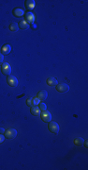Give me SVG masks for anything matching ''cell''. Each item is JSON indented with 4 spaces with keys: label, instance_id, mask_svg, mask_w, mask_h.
I'll use <instances>...</instances> for the list:
<instances>
[{
    "label": "cell",
    "instance_id": "obj_1",
    "mask_svg": "<svg viewBox=\"0 0 88 170\" xmlns=\"http://www.w3.org/2000/svg\"><path fill=\"white\" fill-rule=\"evenodd\" d=\"M1 72L2 74H4L5 76H9L11 73V66L10 64L8 62H5L1 65Z\"/></svg>",
    "mask_w": 88,
    "mask_h": 170
},
{
    "label": "cell",
    "instance_id": "obj_2",
    "mask_svg": "<svg viewBox=\"0 0 88 170\" xmlns=\"http://www.w3.org/2000/svg\"><path fill=\"white\" fill-rule=\"evenodd\" d=\"M48 129H49V130L52 133L56 134L59 132V125L56 122H54V121L52 122V121H50L49 122V126H48Z\"/></svg>",
    "mask_w": 88,
    "mask_h": 170
},
{
    "label": "cell",
    "instance_id": "obj_3",
    "mask_svg": "<svg viewBox=\"0 0 88 170\" xmlns=\"http://www.w3.org/2000/svg\"><path fill=\"white\" fill-rule=\"evenodd\" d=\"M16 135H17V130L14 129H9L7 130H5V133H4L5 138L13 139L16 137Z\"/></svg>",
    "mask_w": 88,
    "mask_h": 170
},
{
    "label": "cell",
    "instance_id": "obj_4",
    "mask_svg": "<svg viewBox=\"0 0 88 170\" xmlns=\"http://www.w3.org/2000/svg\"><path fill=\"white\" fill-rule=\"evenodd\" d=\"M40 117L44 122H50L52 120V114L47 110L46 111H42V113H40Z\"/></svg>",
    "mask_w": 88,
    "mask_h": 170
},
{
    "label": "cell",
    "instance_id": "obj_5",
    "mask_svg": "<svg viewBox=\"0 0 88 170\" xmlns=\"http://www.w3.org/2000/svg\"><path fill=\"white\" fill-rule=\"evenodd\" d=\"M7 82L10 87H16L18 85V79H16L14 76H8Z\"/></svg>",
    "mask_w": 88,
    "mask_h": 170
},
{
    "label": "cell",
    "instance_id": "obj_6",
    "mask_svg": "<svg viewBox=\"0 0 88 170\" xmlns=\"http://www.w3.org/2000/svg\"><path fill=\"white\" fill-rule=\"evenodd\" d=\"M56 90L60 93H66L69 90V86L68 84L66 83H60V84H57L56 85Z\"/></svg>",
    "mask_w": 88,
    "mask_h": 170
},
{
    "label": "cell",
    "instance_id": "obj_7",
    "mask_svg": "<svg viewBox=\"0 0 88 170\" xmlns=\"http://www.w3.org/2000/svg\"><path fill=\"white\" fill-rule=\"evenodd\" d=\"M30 113H32V115H34V116L40 115V110H39V108H38L37 105L30 107Z\"/></svg>",
    "mask_w": 88,
    "mask_h": 170
},
{
    "label": "cell",
    "instance_id": "obj_8",
    "mask_svg": "<svg viewBox=\"0 0 88 170\" xmlns=\"http://www.w3.org/2000/svg\"><path fill=\"white\" fill-rule=\"evenodd\" d=\"M13 14L15 17H18V18H20V17H23L24 14H25V12H24V9H20V8H16V9H13Z\"/></svg>",
    "mask_w": 88,
    "mask_h": 170
},
{
    "label": "cell",
    "instance_id": "obj_9",
    "mask_svg": "<svg viewBox=\"0 0 88 170\" xmlns=\"http://www.w3.org/2000/svg\"><path fill=\"white\" fill-rule=\"evenodd\" d=\"M48 96V93L47 91H39L38 93V95H37V98H38L39 100H45L46 98H47Z\"/></svg>",
    "mask_w": 88,
    "mask_h": 170
},
{
    "label": "cell",
    "instance_id": "obj_10",
    "mask_svg": "<svg viewBox=\"0 0 88 170\" xmlns=\"http://www.w3.org/2000/svg\"><path fill=\"white\" fill-rule=\"evenodd\" d=\"M25 18H26V22L28 23V24H33V22L35 21V16L34 14L32 13V12H27L26 14H25Z\"/></svg>",
    "mask_w": 88,
    "mask_h": 170
},
{
    "label": "cell",
    "instance_id": "obj_11",
    "mask_svg": "<svg viewBox=\"0 0 88 170\" xmlns=\"http://www.w3.org/2000/svg\"><path fill=\"white\" fill-rule=\"evenodd\" d=\"M46 82H47V84L49 86H56L57 85V79H55V77H48Z\"/></svg>",
    "mask_w": 88,
    "mask_h": 170
},
{
    "label": "cell",
    "instance_id": "obj_12",
    "mask_svg": "<svg viewBox=\"0 0 88 170\" xmlns=\"http://www.w3.org/2000/svg\"><path fill=\"white\" fill-rule=\"evenodd\" d=\"M18 26H19V27H20V28H22V30H28V28L30 27V25L25 20H22L18 24Z\"/></svg>",
    "mask_w": 88,
    "mask_h": 170
},
{
    "label": "cell",
    "instance_id": "obj_13",
    "mask_svg": "<svg viewBox=\"0 0 88 170\" xmlns=\"http://www.w3.org/2000/svg\"><path fill=\"white\" fill-rule=\"evenodd\" d=\"M35 7V1L34 0H26L25 1V8H26L28 11H31Z\"/></svg>",
    "mask_w": 88,
    "mask_h": 170
},
{
    "label": "cell",
    "instance_id": "obj_14",
    "mask_svg": "<svg viewBox=\"0 0 88 170\" xmlns=\"http://www.w3.org/2000/svg\"><path fill=\"white\" fill-rule=\"evenodd\" d=\"M10 50H11V47H10V45H5L4 46L2 47V49H1V54H3V55H8L9 52H10Z\"/></svg>",
    "mask_w": 88,
    "mask_h": 170
},
{
    "label": "cell",
    "instance_id": "obj_15",
    "mask_svg": "<svg viewBox=\"0 0 88 170\" xmlns=\"http://www.w3.org/2000/svg\"><path fill=\"white\" fill-rule=\"evenodd\" d=\"M84 140L81 137H78L74 140V145H77V147H81V145H84Z\"/></svg>",
    "mask_w": 88,
    "mask_h": 170
},
{
    "label": "cell",
    "instance_id": "obj_16",
    "mask_svg": "<svg viewBox=\"0 0 88 170\" xmlns=\"http://www.w3.org/2000/svg\"><path fill=\"white\" fill-rule=\"evenodd\" d=\"M18 30H19V26L17 23H11V24L9 25V30H10V31L16 32Z\"/></svg>",
    "mask_w": 88,
    "mask_h": 170
},
{
    "label": "cell",
    "instance_id": "obj_17",
    "mask_svg": "<svg viewBox=\"0 0 88 170\" xmlns=\"http://www.w3.org/2000/svg\"><path fill=\"white\" fill-rule=\"evenodd\" d=\"M38 108L40 111H46L47 110V106H46L45 103H40V104L38 105Z\"/></svg>",
    "mask_w": 88,
    "mask_h": 170
},
{
    "label": "cell",
    "instance_id": "obj_18",
    "mask_svg": "<svg viewBox=\"0 0 88 170\" xmlns=\"http://www.w3.org/2000/svg\"><path fill=\"white\" fill-rule=\"evenodd\" d=\"M26 104H27V106H29V107L33 106V98H28V99L26 100Z\"/></svg>",
    "mask_w": 88,
    "mask_h": 170
},
{
    "label": "cell",
    "instance_id": "obj_19",
    "mask_svg": "<svg viewBox=\"0 0 88 170\" xmlns=\"http://www.w3.org/2000/svg\"><path fill=\"white\" fill-rule=\"evenodd\" d=\"M39 101H40V100L38 99V98H33V106H35V105H38V103H39Z\"/></svg>",
    "mask_w": 88,
    "mask_h": 170
},
{
    "label": "cell",
    "instance_id": "obj_20",
    "mask_svg": "<svg viewBox=\"0 0 88 170\" xmlns=\"http://www.w3.org/2000/svg\"><path fill=\"white\" fill-rule=\"evenodd\" d=\"M4 140H5V136L3 135V134H0V144L3 143Z\"/></svg>",
    "mask_w": 88,
    "mask_h": 170
},
{
    "label": "cell",
    "instance_id": "obj_21",
    "mask_svg": "<svg viewBox=\"0 0 88 170\" xmlns=\"http://www.w3.org/2000/svg\"><path fill=\"white\" fill-rule=\"evenodd\" d=\"M5 130H6L5 129H3V128H0V134H4Z\"/></svg>",
    "mask_w": 88,
    "mask_h": 170
},
{
    "label": "cell",
    "instance_id": "obj_22",
    "mask_svg": "<svg viewBox=\"0 0 88 170\" xmlns=\"http://www.w3.org/2000/svg\"><path fill=\"white\" fill-rule=\"evenodd\" d=\"M3 60H4V55L1 54V53H0V62H2Z\"/></svg>",
    "mask_w": 88,
    "mask_h": 170
},
{
    "label": "cell",
    "instance_id": "obj_23",
    "mask_svg": "<svg viewBox=\"0 0 88 170\" xmlns=\"http://www.w3.org/2000/svg\"><path fill=\"white\" fill-rule=\"evenodd\" d=\"M84 147H85L86 148H87V147H88V142H87V141H84Z\"/></svg>",
    "mask_w": 88,
    "mask_h": 170
},
{
    "label": "cell",
    "instance_id": "obj_24",
    "mask_svg": "<svg viewBox=\"0 0 88 170\" xmlns=\"http://www.w3.org/2000/svg\"><path fill=\"white\" fill-rule=\"evenodd\" d=\"M30 26H31V25H30ZM31 27H32V28H36V26H35L34 24H33V25L31 26Z\"/></svg>",
    "mask_w": 88,
    "mask_h": 170
}]
</instances>
